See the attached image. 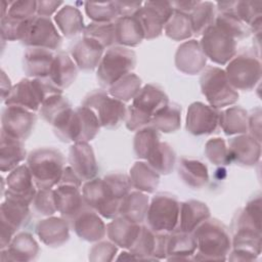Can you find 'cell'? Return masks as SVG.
<instances>
[{
    "mask_svg": "<svg viewBox=\"0 0 262 262\" xmlns=\"http://www.w3.org/2000/svg\"><path fill=\"white\" fill-rule=\"evenodd\" d=\"M129 177L111 173L103 178H93L84 183L82 195L85 204L106 219L119 216L123 199L130 192Z\"/></svg>",
    "mask_w": 262,
    "mask_h": 262,
    "instance_id": "obj_1",
    "label": "cell"
},
{
    "mask_svg": "<svg viewBox=\"0 0 262 262\" xmlns=\"http://www.w3.org/2000/svg\"><path fill=\"white\" fill-rule=\"evenodd\" d=\"M196 243L194 260L223 261L231 251L228 228L218 219L208 218L192 231Z\"/></svg>",
    "mask_w": 262,
    "mask_h": 262,
    "instance_id": "obj_2",
    "label": "cell"
},
{
    "mask_svg": "<svg viewBox=\"0 0 262 262\" xmlns=\"http://www.w3.org/2000/svg\"><path fill=\"white\" fill-rule=\"evenodd\" d=\"M27 166L37 188L49 189L60 181L64 169V158L56 148L39 147L29 154Z\"/></svg>",
    "mask_w": 262,
    "mask_h": 262,
    "instance_id": "obj_3",
    "label": "cell"
},
{
    "mask_svg": "<svg viewBox=\"0 0 262 262\" xmlns=\"http://www.w3.org/2000/svg\"><path fill=\"white\" fill-rule=\"evenodd\" d=\"M136 66V54L124 46H112L103 53L97 67L96 79L102 88L111 87L118 80L131 73Z\"/></svg>",
    "mask_w": 262,
    "mask_h": 262,
    "instance_id": "obj_4",
    "label": "cell"
},
{
    "mask_svg": "<svg viewBox=\"0 0 262 262\" xmlns=\"http://www.w3.org/2000/svg\"><path fill=\"white\" fill-rule=\"evenodd\" d=\"M224 71L235 90L250 91L255 88L261 78L259 54L255 49H243L228 61Z\"/></svg>",
    "mask_w": 262,
    "mask_h": 262,
    "instance_id": "obj_5",
    "label": "cell"
},
{
    "mask_svg": "<svg viewBox=\"0 0 262 262\" xmlns=\"http://www.w3.org/2000/svg\"><path fill=\"white\" fill-rule=\"evenodd\" d=\"M200 86L209 105L217 110L234 104L238 99V92L231 86L225 71L221 68H205L200 78Z\"/></svg>",
    "mask_w": 262,
    "mask_h": 262,
    "instance_id": "obj_6",
    "label": "cell"
},
{
    "mask_svg": "<svg viewBox=\"0 0 262 262\" xmlns=\"http://www.w3.org/2000/svg\"><path fill=\"white\" fill-rule=\"evenodd\" d=\"M180 203L169 192L155 194L149 203L146 214V226L158 233H171L178 224Z\"/></svg>",
    "mask_w": 262,
    "mask_h": 262,
    "instance_id": "obj_7",
    "label": "cell"
},
{
    "mask_svg": "<svg viewBox=\"0 0 262 262\" xmlns=\"http://www.w3.org/2000/svg\"><path fill=\"white\" fill-rule=\"evenodd\" d=\"M96 115L87 106L81 105L73 110L68 122L54 134L63 142H89L99 132Z\"/></svg>",
    "mask_w": 262,
    "mask_h": 262,
    "instance_id": "obj_8",
    "label": "cell"
},
{
    "mask_svg": "<svg viewBox=\"0 0 262 262\" xmlns=\"http://www.w3.org/2000/svg\"><path fill=\"white\" fill-rule=\"evenodd\" d=\"M82 105L89 107L96 115L100 127L115 129L125 121L127 107L125 103L108 94L105 90L97 89L89 92L83 99Z\"/></svg>",
    "mask_w": 262,
    "mask_h": 262,
    "instance_id": "obj_9",
    "label": "cell"
},
{
    "mask_svg": "<svg viewBox=\"0 0 262 262\" xmlns=\"http://www.w3.org/2000/svg\"><path fill=\"white\" fill-rule=\"evenodd\" d=\"M21 44L28 47L56 50L62 42V37L50 17L35 15L26 21Z\"/></svg>",
    "mask_w": 262,
    "mask_h": 262,
    "instance_id": "obj_10",
    "label": "cell"
},
{
    "mask_svg": "<svg viewBox=\"0 0 262 262\" xmlns=\"http://www.w3.org/2000/svg\"><path fill=\"white\" fill-rule=\"evenodd\" d=\"M200 45L206 57L220 66L228 63L236 54V41L216 25L202 34Z\"/></svg>",
    "mask_w": 262,
    "mask_h": 262,
    "instance_id": "obj_11",
    "label": "cell"
},
{
    "mask_svg": "<svg viewBox=\"0 0 262 262\" xmlns=\"http://www.w3.org/2000/svg\"><path fill=\"white\" fill-rule=\"evenodd\" d=\"M174 10L168 1H146L134 14L144 34V39L159 37Z\"/></svg>",
    "mask_w": 262,
    "mask_h": 262,
    "instance_id": "obj_12",
    "label": "cell"
},
{
    "mask_svg": "<svg viewBox=\"0 0 262 262\" xmlns=\"http://www.w3.org/2000/svg\"><path fill=\"white\" fill-rule=\"evenodd\" d=\"M30 219V206L5 199L1 204V250L8 247L16 231L26 226Z\"/></svg>",
    "mask_w": 262,
    "mask_h": 262,
    "instance_id": "obj_13",
    "label": "cell"
},
{
    "mask_svg": "<svg viewBox=\"0 0 262 262\" xmlns=\"http://www.w3.org/2000/svg\"><path fill=\"white\" fill-rule=\"evenodd\" d=\"M169 233H158L147 226H140L139 233L129 251L139 260H161L167 257Z\"/></svg>",
    "mask_w": 262,
    "mask_h": 262,
    "instance_id": "obj_14",
    "label": "cell"
},
{
    "mask_svg": "<svg viewBox=\"0 0 262 262\" xmlns=\"http://www.w3.org/2000/svg\"><path fill=\"white\" fill-rule=\"evenodd\" d=\"M37 186L27 165H19L6 177L5 199L14 200L30 206L37 193Z\"/></svg>",
    "mask_w": 262,
    "mask_h": 262,
    "instance_id": "obj_15",
    "label": "cell"
},
{
    "mask_svg": "<svg viewBox=\"0 0 262 262\" xmlns=\"http://www.w3.org/2000/svg\"><path fill=\"white\" fill-rule=\"evenodd\" d=\"M35 123L34 112L14 105H6L2 110L1 130L12 137L26 140L32 133Z\"/></svg>",
    "mask_w": 262,
    "mask_h": 262,
    "instance_id": "obj_16",
    "label": "cell"
},
{
    "mask_svg": "<svg viewBox=\"0 0 262 262\" xmlns=\"http://www.w3.org/2000/svg\"><path fill=\"white\" fill-rule=\"evenodd\" d=\"M219 110L195 101L188 106L186 115V130L195 136L211 134L219 125Z\"/></svg>",
    "mask_w": 262,
    "mask_h": 262,
    "instance_id": "obj_17",
    "label": "cell"
},
{
    "mask_svg": "<svg viewBox=\"0 0 262 262\" xmlns=\"http://www.w3.org/2000/svg\"><path fill=\"white\" fill-rule=\"evenodd\" d=\"M227 143L230 162L244 167H253L259 162L261 144L250 134H239L230 138Z\"/></svg>",
    "mask_w": 262,
    "mask_h": 262,
    "instance_id": "obj_18",
    "label": "cell"
},
{
    "mask_svg": "<svg viewBox=\"0 0 262 262\" xmlns=\"http://www.w3.org/2000/svg\"><path fill=\"white\" fill-rule=\"evenodd\" d=\"M76 234L86 242H98L106 234V225L99 214L86 206L71 222Z\"/></svg>",
    "mask_w": 262,
    "mask_h": 262,
    "instance_id": "obj_19",
    "label": "cell"
},
{
    "mask_svg": "<svg viewBox=\"0 0 262 262\" xmlns=\"http://www.w3.org/2000/svg\"><path fill=\"white\" fill-rule=\"evenodd\" d=\"M207 57L204 54L200 42L194 39L181 43L175 53L176 68L186 75H196L204 71Z\"/></svg>",
    "mask_w": 262,
    "mask_h": 262,
    "instance_id": "obj_20",
    "label": "cell"
},
{
    "mask_svg": "<svg viewBox=\"0 0 262 262\" xmlns=\"http://www.w3.org/2000/svg\"><path fill=\"white\" fill-rule=\"evenodd\" d=\"M70 167L82 181L93 179L98 171L92 146L88 142L74 143L70 147L69 154Z\"/></svg>",
    "mask_w": 262,
    "mask_h": 262,
    "instance_id": "obj_21",
    "label": "cell"
},
{
    "mask_svg": "<svg viewBox=\"0 0 262 262\" xmlns=\"http://www.w3.org/2000/svg\"><path fill=\"white\" fill-rule=\"evenodd\" d=\"M44 99L34 79H21L12 86L10 94L4 100L5 105L20 106L31 112L40 110Z\"/></svg>",
    "mask_w": 262,
    "mask_h": 262,
    "instance_id": "obj_22",
    "label": "cell"
},
{
    "mask_svg": "<svg viewBox=\"0 0 262 262\" xmlns=\"http://www.w3.org/2000/svg\"><path fill=\"white\" fill-rule=\"evenodd\" d=\"M54 199L57 212L69 223L87 206L80 187L74 185L58 184L54 189Z\"/></svg>",
    "mask_w": 262,
    "mask_h": 262,
    "instance_id": "obj_23",
    "label": "cell"
},
{
    "mask_svg": "<svg viewBox=\"0 0 262 262\" xmlns=\"http://www.w3.org/2000/svg\"><path fill=\"white\" fill-rule=\"evenodd\" d=\"M104 48L92 39L82 37L70 47L71 56L77 68L82 71L96 69L103 55Z\"/></svg>",
    "mask_w": 262,
    "mask_h": 262,
    "instance_id": "obj_24",
    "label": "cell"
},
{
    "mask_svg": "<svg viewBox=\"0 0 262 262\" xmlns=\"http://www.w3.org/2000/svg\"><path fill=\"white\" fill-rule=\"evenodd\" d=\"M36 233L46 246L60 247L70 238V223L62 217L49 216L38 222Z\"/></svg>",
    "mask_w": 262,
    "mask_h": 262,
    "instance_id": "obj_25",
    "label": "cell"
},
{
    "mask_svg": "<svg viewBox=\"0 0 262 262\" xmlns=\"http://www.w3.org/2000/svg\"><path fill=\"white\" fill-rule=\"evenodd\" d=\"M73 107L71 102L62 94H55L41 104L39 110L41 118L53 127V131L60 129L70 119Z\"/></svg>",
    "mask_w": 262,
    "mask_h": 262,
    "instance_id": "obj_26",
    "label": "cell"
},
{
    "mask_svg": "<svg viewBox=\"0 0 262 262\" xmlns=\"http://www.w3.org/2000/svg\"><path fill=\"white\" fill-rule=\"evenodd\" d=\"M54 54L52 50L28 47L23 56V70L29 78H46L49 76Z\"/></svg>",
    "mask_w": 262,
    "mask_h": 262,
    "instance_id": "obj_27",
    "label": "cell"
},
{
    "mask_svg": "<svg viewBox=\"0 0 262 262\" xmlns=\"http://www.w3.org/2000/svg\"><path fill=\"white\" fill-rule=\"evenodd\" d=\"M39 253V246L29 232H19L13 236L7 248L1 250L2 261H31Z\"/></svg>",
    "mask_w": 262,
    "mask_h": 262,
    "instance_id": "obj_28",
    "label": "cell"
},
{
    "mask_svg": "<svg viewBox=\"0 0 262 262\" xmlns=\"http://www.w3.org/2000/svg\"><path fill=\"white\" fill-rule=\"evenodd\" d=\"M168 102V95L161 86L156 84H146L133 98L131 105L151 118Z\"/></svg>",
    "mask_w": 262,
    "mask_h": 262,
    "instance_id": "obj_29",
    "label": "cell"
},
{
    "mask_svg": "<svg viewBox=\"0 0 262 262\" xmlns=\"http://www.w3.org/2000/svg\"><path fill=\"white\" fill-rule=\"evenodd\" d=\"M140 226L119 215L106 224V235L117 247L129 250L139 233Z\"/></svg>",
    "mask_w": 262,
    "mask_h": 262,
    "instance_id": "obj_30",
    "label": "cell"
},
{
    "mask_svg": "<svg viewBox=\"0 0 262 262\" xmlns=\"http://www.w3.org/2000/svg\"><path fill=\"white\" fill-rule=\"evenodd\" d=\"M211 216L208 206L200 201L189 200L180 203L178 224L175 230L192 232L199 224Z\"/></svg>",
    "mask_w": 262,
    "mask_h": 262,
    "instance_id": "obj_31",
    "label": "cell"
},
{
    "mask_svg": "<svg viewBox=\"0 0 262 262\" xmlns=\"http://www.w3.org/2000/svg\"><path fill=\"white\" fill-rule=\"evenodd\" d=\"M196 251V243L192 232L174 230L168 235L167 260H192Z\"/></svg>",
    "mask_w": 262,
    "mask_h": 262,
    "instance_id": "obj_32",
    "label": "cell"
},
{
    "mask_svg": "<svg viewBox=\"0 0 262 262\" xmlns=\"http://www.w3.org/2000/svg\"><path fill=\"white\" fill-rule=\"evenodd\" d=\"M48 78L61 90L71 86L76 80L77 66L67 52L58 51L54 54Z\"/></svg>",
    "mask_w": 262,
    "mask_h": 262,
    "instance_id": "obj_33",
    "label": "cell"
},
{
    "mask_svg": "<svg viewBox=\"0 0 262 262\" xmlns=\"http://www.w3.org/2000/svg\"><path fill=\"white\" fill-rule=\"evenodd\" d=\"M26 158L24 141L6 134L1 130L0 145V170L10 172L19 166Z\"/></svg>",
    "mask_w": 262,
    "mask_h": 262,
    "instance_id": "obj_34",
    "label": "cell"
},
{
    "mask_svg": "<svg viewBox=\"0 0 262 262\" xmlns=\"http://www.w3.org/2000/svg\"><path fill=\"white\" fill-rule=\"evenodd\" d=\"M116 43L124 47H135L144 39L141 26L135 15L120 16L115 21Z\"/></svg>",
    "mask_w": 262,
    "mask_h": 262,
    "instance_id": "obj_35",
    "label": "cell"
},
{
    "mask_svg": "<svg viewBox=\"0 0 262 262\" xmlns=\"http://www.w3.org/2000/svg\"><path fill=\"white\" fill-rule=\"evenodd\" d=\"M178 174L181 180L193 189L204 187L209 181L208 168L198 159L181 158L178 165Z\"/></svg>",
    "mask_w": 262,
    "mask_h": 262,
    "instance_id": "obj_36",
    "label": "cell"
},
{
    "mask_svg": "<svg viewBox=\"0 0 262 262\" xmlns=\"http://www.w3.org/2000/svg\"><path fill=\"white\" fill-rule=\"evenodd\" d=\"M131 186L139 191L151 193L160 182V174L147 162H135L129 171Z\"/></svg>",
    "mask_w": 262,
    "mask_h": 262,
    "instance_id": "obj_37",
    "label": "cell"
},
{
    "mask_svg": "<svg viewBox=\"0 0 262 262\" xmlns=\"http://www.w3.org/2000/svg\"><path fill=\"white\" fill-rule=\"evenodd\" d=\"M149 206L148 196L139 190L130 191L122 201L119 215L137 224L142 223Z\"/></svg>",
    "mask_w": 262,
    "mask_h": 262,
    "instance_id": "obj_38",
    "label": "cell"
},
{
    "mask_svg": "<svg viewBox=\"0 0 262 262\" xmlns=\"http://www.w3.org/2000/svg\"><path fill=\"white\" fill-rule=\"evenodd\" d=\"M54 21L60 33L67 38H74L85 30L81 11L72 5H64L54 16Z\"/></svg>",
    "mask_w": 262,
    "mask_h": 262,
    "instance_id": "obj_39",
    "label": "cell"
},
{
    "mask_svg": "<svg viewBox=\"0 0 262 262\" xmlns=\"http://www.w3.org/2000/svg\"><path fill=\"white\" fill-rule=\"evenodd\" d=\"M248 112L242 106H230L219 113V125L226 135L246 134L248 131Z\"/></svg>",
    "mask_w": 262,
    "mask_h": 262,
    "instance_id": "obj_40",
    "label": "cell"
},
{
    "mask_svg": "<svg viewBox=\"0 0 262 262\" xmlns=\"http://www.w3.org/2000/svg\"><path fill=\"white\" fill-rule=\"evenodd\" d=\"M181 106L174 102H168L161 107L150 120V126L164 133H172L180 128Z\"/></svg>",
    "mask_w": 262,
    "mask_h": 262,
    "instance_id": "obj_41",
    "label": "cell"
},
{
    "mask_svg": "<svg viewBox=\"0 0 262 262\" xmlns=\"http://www.w3.org/2000/svg\"><path fill=\"white\" fill-rule=\"evenodd\" d=\"M176 155L172 146L167 143L160 141L154 148L151 154L146 159L149 166H151L159 174L167 175L172 172L175 165Z\"/></svg>",
    "mask_w": 262,
    "mask_h": 262,
    "instance_id": "obj_42",
    "label": "cell"
},
{
    "mask_svg": "<svg viewBox=\"0 0 262 262\" xmlns=\"http://www.w3.org/2000/svg\"><path fill=\"white\" fill-rule=\"evenodd\" d=\"M216 15L215 3L210 1H200L189 14L192 35H202L210 26L214 25Z\"/></svg>",
    "mask_w": 262,
    "mask_h": 262,
    "instance_id": "obj_43",
    "label": "cell"
},
{
    "mask_svg": "<svg viewBox=\"0 0 262 262\" xmlns=\"http://www.w3.org/2000/svg\"><path fill=\"white\" fill-rule=\"evenodd\" d=\"M160 141L161 135L152 126H145L139 129L133 140V148L136 157L146 160Z\"/></svg>",
    "mask_w": 262,
    "mask_h": 262,
    "instance_id": "obj_44",
    "label": "cell"
},
{
    "mask_svg": "<svg viewBox=\"0 0 262 262\" xmlns=\"http://www.w3.org/2000/svg\"><path fill=\"white\" fill-rule=\"evenodd\" d=\"M140 89L141 79L137 75L130 73L108 87L107 92L111 96L123 102H127L131 99L133 100Z\"/></svg>",
    "mask_w": 262,
    "mask_h": 262,
    "instance_id": "obj_45",
    "label": "cell"
},
{
    "mask_svg": "<svg viewBox=\"0 0 262 262\" xmlns=\"http://www.w3.org/2000/svg\"><path fill=\"white\" fill-rule=\"evenodd\" d=\"M165 35L174 41H183L192 36V29L188 14L173 12L164 27Z\"/></svg>",
    "mask_w": 262,
    "mask_h": 262,
    "instance_id": "obj_46",
    "label": "cell"
},
{
    "mask_svg": "<svg viewBox=\"0 0 262 262\" xmlns=\"http://www.w3.org/2000/svg\"><path fill=\"white\" fill-rule=\"evenodd\" d=\"M83 37L89 38L97 42L104 49L114 46L116 43L115 37V24L114 21L97 23L92 21L85 27L83 32Z\"/></svg>",
    "mask_w": 262,
    "mask_h": 262,
    "instance_id": "obj_47",
    "label": "cell"
},
{
    "mask_svg": "<svg viewBox=\"0 0 262 262\" xmlns=\"http://www.w3.org/2000/svg\"><path fill=\"white\" fill-rule=\"evenodd\" d=\"M214 25L232 37L235 41L247 38L251 33L250 28L232 13L219 12L216 15Z\"/></svg>",
    "mask_w": 262,
    "mask_h": 262,
    "instance_id": "obj_48",
    "label": "cell"
},
{
    "mask_svg": "<svg viewBox=\"0 0 262 262\" xmlns=\"http://www.w3.org/2000/svg\"><path fill=\"white\" fill-rule=\"evenodd\" d=\"M85 12L89 18L97 23L115 21L119 17L116 1L85 2Z\"/></svg>",
    "mask_w": 262,
    "mask_h": 262,
    "instance_id": "obj_49",
    "label": "cell"
},
{
    "mask_svg": "<svg viewBox=\"0 0 262 262\" xmlns=\"http://www.w3.org/2000/svg\"><path fill=\"white\" fill-rule=\"evenodd\" d=\"M205 155L207 159L214 165L223 166L231 163L226 141L220 137L211 138L206 142Z\"/></svg>",
    "mask_w": 262,
    "mask_h": 262,
    "instance_id": "obj_50",
    "label": "cell"
},
{
    "mask_svg": "<svg viewBox=\"0 0 262 262\" xmlns=\"http://www.w3.org/2000/svg\"><path fill=\"white\" fill-rule=\"evenodd\" d=\"M33 211L40 216H52L57 210L54 199V189H38L33 202Z\"/></svg>",
    "mask_w": 262,
    "mask_h": 262,
    "instance_id": "obj_51",
    "label": "cell"
},
{
    "mask_svg": "<svg viewBox=\"0 0 262 262\" xmlns=\"http://www.w3.org/2000/svg\"><path fill=\"white\" fill-rule=\"evenodd\" d=\"M5 15L18 20L30 19L37 15V1L20 0L9 2Z\"/></svg>",
    "mask_w": 262,
    "mask_h": 262,
    "instance_id": "obj_52",
    "label": "cell"
},
{
    "mask_svg": "<svg viewBox=\"0 0 262 262\" xmlns=\"http://www.w3.org/2000/svg\"><path fill=\"white\" fill-rule=\"evenodd\" d=\"M28 20V19H27ZM27 20H18L7 15L1 17V37L3 40L20 41Z\"/></svg>",
    "mask_w": 262,
    "mask_h": 262,
    "instance_id": "obj_53",
    "label": "cell"
},
{
    "mask_svg": "<svg viewBox=\"0 0 262 262\" xmlns=\"http://www.w3.org/2000/svg\"><path fill=\"white\" fill-rule=\"evenodd\" d=\"M117 246L110 242H99L90 249L89 260L91 261H112L117 254Z\"/></svg>",
    "mask_w": 262,
    "mask_h": 262,
    "instance_id": "obj_54",
    "label": "cell"
},
{
    "mask_svg": "<svg viewBox=\"0 0 262 262\" xmlns=\"http://www.w3.org/2000/svg\"><path fill=\"white\" fill-rule=\"evenodd\" d=\"M150 120L151 118L149 116L141 113L133 105H129L127 107L125 124L127 129L130 131H138L139 129L150 124Z\"/></svg>",
    "mask_w": 262,
    "mask_h": 262,
    "instance_id": "obj_55",
    "label": "cell"
},
{
    "mask_svg": "<svg viewBox=\"0 0 262 262\" xmlns=\"http://www.w3.org/2000/svg\"><path fill=\"white\" fill-rule=\"evenodd\" d=\"M248 130L250 135L261 142V110L256 107L252 110L248 118Z\"/></svg>",
    "mask_w": 262,
    "mask_h": 262,
    "instance_id": "obj_56",
    "label": "cell"
},
{
    "mask_svg": "<svg viewBox=\"0 0 262 262\" xmlns=\"http://www.w3.org/2000/svg\"><path fill=\"white\" fill-rule=\"evenodd\" d=\"M62 4H63L62 1H51V0L37 1V15L49 17Z\"/></svg>",
    "mask_w": 262,
    "mask_h": 262,
    "instance_id": "obj_57",
    "label": "cell"
},
{
    "mask_svg": "<svg viewBox=\"0 0 262 262\" xmlns=\"http://www.w3.org/2000/svg\"><path fill=\"white\" fill-rule=\"evenodd\" d=\"M142 2H122L116 1V6L118 8L119 17L120 16H132L138 9L142 6Z\"/></svg>",
    "mask_w": 262,
    "mask_h": 262,
    "instance_id": "obj_58",
    "label": "cell"
},
{
    "mask_svg": "<svg viewBox=\"0 0 262 262\" xmlns=\"http://www.w3.org/2000/svg\"><path fill=\"white\" fill-rule=\"evenodd\" d=\"M58 184L74 185V186H77V187H81L82 180L78 177V175L74 172V170L71 167H64L61 178H60V181H59Z\"/></svg>",
    "mask_w": 262,
    "mask_h": 262,
    "instance_id": "obj_59",
    "label": "cell"
},
{
    "mask_svg": "<svg viewBox=\"0 0 262 262\" xmlns=\"http://www.w3.org/2000/svg\"><path fill=\"white\" fill-rule=\"evenodd\" d=\"M199 3L200 1H172L171 5L175 12H181L189 15Z\"/></svg>",
    "mask_w": 262,
    "mask_h": 262,
    "instance_id": "obj_60",
    "label": "cell"
},
{
    "mask_svg": "<svg viewBox=\"0 0 262 262\" xmlns=\"http://www.w3.org/2000/svg\"><path fill=\"white\" fill-rule=\"evenodd\" d=\"M1 89H2V100L4 101L6 99V97L10 94L12 86L10 83L9 78L6 76V74L4 73V71L1 72Z\"/></svg>",
    "mask_w": 262,
    "mask_h": 262,
    "instance_id": "obj_61",
    "label": "cell"
}]
</instances>
